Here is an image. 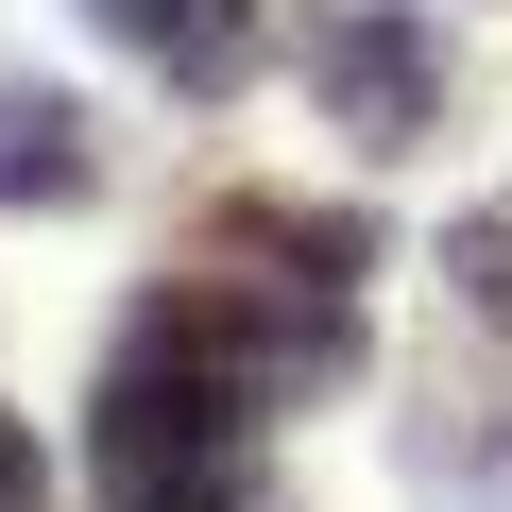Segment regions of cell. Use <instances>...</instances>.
Instances as JSON below:
<instances>
[{
	"mask_svg": "<svg viewBox=\"0 0 512 512\" xmlns=\"http://www.w3.org/2000/svg\"><path fill=\"white\" fill-rule=\"evenodd\" d=\"M86 478H103V512H239L256 495V393L222 376V342L171 291L120 325V359L86 393Z\"/></svg>",
	"mask_w": 512,
	"mask_h": 512,
	"instance_id": "1",
	"label": "cell"
},
{
	"mask_svg": "<svg viewBox=\"0 0 512 512\" xmlns=\"http://www.w3.org/2000/svg\"><path fill=\"white\" fill-rule=\"evenodd\" d=\"M291 69H308V103H325L359 154H410V137H444V35L410 18V0H308Z\"/></svg>",
	"mask_w": 512,
	"mask_h": 512,
	"instance_id": "2",
	"label": "cell"
},
{
	"mask_svg": "<svg viewBox=\"0 0 512 512\" xmlns=\"http://www.w3.org/2000/svg\"><path fill=\"white\" fill-rule=\"evenodd\" d=\"M188 256H205V274H274V291H359L376 274V222L359 205H308V188H205L188 205Z\"/></svg>",
	"mask_w": 512,
	"mask_h": 512,
	"instance_id": "3",
	"label": "cell"
},
{
	"mask_svg": "<svg viewBox=\"0 0 512 512\" xmlns=\"http://www.w3.org/2000/svg\"><path fill=\"white\" fill-rule=\"evenodd\" d=\"M103 188V120L52 86H0V205H86Z\"/></svg>",
	"mask_w": 512,
	"mask_h": 512,
	"instance_id": "4",
	"label": "cell"
},
{
	"mask_svg": "<svg viewBox=\"0 0 512 512\" xmlns=\"http://www.w3.org/2000/svg\"><path fill=\"white\" fill-rule=\"evenodd\" d=\"M103 18H120V35L188 86V103H222V86L256 69V0H103Z\"/></svg>",
	"mask_w": 512,
	"mask_h": 512,
	"instance_id": "5",
	"label": "cell"
},
{
	"mask_svg": "<svg viewBox=\"0 0 512 512\" xmlns=\"http://www.w3.org/2000/svg\"><path fill=\"white\" fill-rule=\"evenodd\" d=\"M35 495H52V461H35V427H18V410H0V512H35Z\"/></svg>",
	"mask_w": 512,
	"mask_h": 512,
	"instance_id": "6",
	"label": "cell"
}]
</instances>
